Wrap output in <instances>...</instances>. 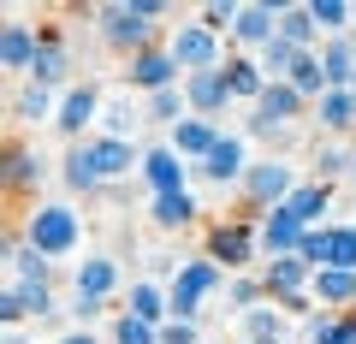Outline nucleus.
<instances>
[{
    "instance_id": "f257e3e1",
    "label": "nucleus",
    "mask_w": 356,
    "mask_h": 344,
    "mask_svg": "<svg viewBox=\"0 0 356 344\" xmlns=\"http://www.w3.org/2000/svg\"><path fill=\"white\" fill-rule=\"evenodd\" d=\"M172 13L166 0H113V6H95V30L113 54L137 60V54L161 48V18Z\"/></svg>"
},
{
    "instance_id": "f03ea898",
    "label": "nucleus",
    "mask_w": 356,
    "mask_h": 344,
    "mask_svg": "<svg viewBox=\"0 0 356 344\" xmlns=\"http://www.w3.org/2000/svg\"><path fill=\"white\" fill-rule=\"evenodd\" d=\"M18 231H24V243L36 255H48V261H65V255H77V243H83V220H77L72 202H36Z\"/></svg>"
},
{
    "instance_id": "7ed1b4c3",
    "label": "nucleus",
    "mask_w": 356,
    "mask_h": 344,
    "mask_svg": "<svg viewBox=\"0 0 356 344\" xmlns=\"http://www.w3.org/2000/svg\"><path fill=\"white\" fill-rule=\"evenodd\" d=\"M226 285H232V279H226V268H220V261L191 255V261L172 273V285H166V291H172V320H202V303H214Z\"/></svg>"
},
{
    "instance_id": "20e7f679",
    "label": "nucleus",
    "mask_w": 356,
    "mask_h": 344,
    "mask_svg": "<svg viewBox=\"0 0 356 344\" xmlns=\"http://www.w3.org/2000/svg\"><path fill=\"white\" fill-rule=\"evenodd\" d=\"M297 172H291V161H280V154H267V161H250V172H243V184H238V196H243V208H250L255 220L261 214H273V208H285L291 202V190H297Z\"/></svg>"
},
{
    "instance_id": "39448f33",
    "label": "nucleus",
    "mask_w": 356,
    "mask_h": 344,
    "mask_svg": "<svg viewBox=\"0 0 356 344\" xmlns=\"http://www.w3.org/2000/svg\"><path fill=\"white\" fill-rule=\"evenodd\" d=\"M208 261H220V268L238 279V273H250V261H261V226H255V214L243 220H226V226L208 231Z\"/></svg>"
},
{
    "instance_id": "423d86ee",
    "label": "nucleus",
    "mask_w": 356,
    "mask_h": 344,
    "mask_svg": "<svg viewBox=\"0 0 356 344\" xmlns=\"http://www.w3.org/2000/svg\"><path fill=\"white\" fill-rule=\"evenodd\" d=\"M166 48H172V60L184 65V77L191 72H214V65H226V36H214V30H202L196 18H184V24L166 36Z\"/></svg>"
},
{
    "instance_id": "0eeeda50",
    "label": "nucleus",
    "mask_w": 356,
    "mask_h": 344,
    "mask_svg": "<svg viewBox=\"0 0 356 344\" xmlns=\"http://www.w3.org/2000/svg\"><path fill=\"white\" fill-rule=\"evenodd\" d=\"M125 83L131 90L143 95V101H149V95H161V90H178V83H184V65L172 60V48H149V54H137V60L125 65Z\"/></svg>"
},
{
    "instance_id": "6e6552de",
    "label": "nucleus",
    "mask_w": 356,
    "mask_h": 344,
    "mask_svg": "<svg viewBox=\"0 0 356 344\" xmlns=\"http://www.w3.org/2000/svg\"><path fill=\"white\" fill-rule=\"evenodd\" d=\"M83 154H89V166H95V179L102 184H113V179H131V172H143V154L149 149H137L131 137H95L83 142Z\"/></svg>"
},
{
    "instance_id": "1a4fd4ad",
    "label": "nucleus",
    "mask_w": 356,
    "mask_h": 344,
    "mask_svg": "<svg viewBox=\"0 0 356 344\" xmlns=\"http://www.w3.org/2000/svg\"><path fill=\"white\" fill-rule=\"evenodd\" d=\"M102 113H107V107H102V90H95V83H72V90L60 95V113H54V125H60L65 142H89L83 131L95 125Z\"/></svg>"
},
{
    "instance_id": "9d476101",
    "label": "nucleus",
    "mask_w": 356,
    "mask_h": 344,
    "mask_svg": "<svg viewBox=\"0 0 356 344\" xmlns=\"http://www.w3.org/2000/svg\"><path fill=\"white\" fill-rule=\"evenodd\" d=\"M184 101H191V113L196 119H214L220 125V113H232V83H226V65H214V72H191L184 77Z\"/></svg>"
},
{
    "instance_id": "9b49d317",
    "label": "nucleus",
    "mask_w": 356,
    "mask_h": 344,
    "mask_svg": "<svg viewBox=\"0 0 356 344\" xmlns=\"http://www.w3.org/2000/svg\"><path fill=\"white\" fill-rule=\"evenodd\" d=\"M280 13H285V0H250V6H238V24H232V42L250 54H261L267 42L280 36Z\"/></svg>"
},
{
    "instance_id": "f8f14e48",
    "label": "nucleus",
    "mask_w": 356,
    "mask_h": 344,
    "mask_svg": "<svg viewBox=\"0 0 356 344\" xmlns=\"http://www.w3.org/2000/svg\"><path fill=\"white\" fill-rule=\"evenodd\" d=\"M243 172H250V149H243V137H238V131H226V137H220V149L208 154L202 166H196V179H208L214 190H238V184H243Z\"/></svg>"
},
{
    "instance_id": "ddd939ff",
    "label": "nucleus",
    "mask_w": 356,
    "mask_h": 344,
    "mask_svg": "<svg viewBox=\"0 0 356 344\" xmlns=\"http://www.w3.org/2000/svg\"><path fill=\"white\" fill-rule=\"evenodd\" d=\"M303 113H315V107L297 95V83H267V95L255 101V119H250V125H255V131H291Z\"/></svg>"
},
{
    "instance_id": "4468645a",
    "label": "nucleus",
    "mask_w": 356,
    "mask_h": 344,
    "mask_svg": "<svg viewBox=\"0 0 356 344\" xmlns=\"http://www.w3.org/2000/svg\"><path fill=\"white\" fill-rule=\"evenodd\" d=\"M72 291L89 297V303H113V297L125 291V273H119L113 255H83L77 273H72Z\"/></svg>"
},
{
    "instance_id": "2eb2a0df",
    "label": "nucleus",
    "mask_w": 356,
    "mask_h": 344,
    "mask_svg": "<svg viewBox=\"0 0 356 344\" xmlns=\"http://www.w3.org/2000/svg\"><path fill=\"white\" fill-rule=\"evenodd\" d=\"M220 137H226V131H220L214 119H196V113H191V119H184V125H172V131H166V149H172L178 161H191V166H202L208 154L220 149Z\"/></svg>"
},
{
    "instance_id": "dca6fc26",
    "label": "nucleus",
    "mask_w": 356,
    "mask_h": 344,
    "mask_svg": "<svg viewBox=\"0 0 356 344\" xmlns=\"http://www.w3.org/2000/svg\"><path fill=\"white\" fill-rule=\"evenodd\" d=\"M191 172H196V166H191V161H178V154L166 149V142H161V149H149V154H143V184H149V196H172V190H191Z\"/></svg>"
},
{
    "instance_id": "f3484780",
    "label": "nucleus",
    "mask_w": 356,
    "mask_h": 344,
    "mask_svg": "<svg viewBox=\"0 0 356 344\" xmlns=\"http://www.w3.org/2000/svg\"><path fill=\"white\" fill-rule=\"evenodd\" d=\"M261 285H267V303H280V297H297L315 285V268H309L303 255H273L261 261Z\"/></svg>"
},
{
    "instance_id": "a211bd4d",
    "label": "nucleus",
    "mask_w": 356,
    "mask_h": 344,
    "mask_svg": "<svg viewBox=\"0 0 356 344\" xmlns=\"http://www.w3.org/2000/svg\"><path fill=\"white\" fill-rule=\"evenodd\" d=\"M36 54H42V30H30L24 18H6V30H0V65L13 77H30Z\"/></svg>"
},
{
    "instance_id": "6ab92c4d",
    "label": "nucleus",
    "mask_w": 356,
    "mask_h": 344,
    "mask_svg": "<svg viewBox=\"0 0 356 344\" xmlns=\"http://www.w3.org/2000/svg\"><path fill=\"white\" fill-rule=\"evenodd\" d=\"M255 226H261V261H273V255H297V249H303V238H309V231L297 226V220L285 214V208L261 214Z\"/></svg>"
},
{
    "instance_id": "aec40b11",
    "label": "nucleus",
    "mask_w": 356,
    "mask_h": 344,
    "mask_svg": "<svg viewBox=\"0 0 356 344\" xmlns=\"http://www.w3.org/2000/svg\"><path fill=\"white\" fill-rule=\"evenodd\" d=\"M327 208H332V184L303 179V184L291 190V202H285V214H291L303 231H315V226H327Z\"/></svg>"
},
{
    "instance_id": "412c9836",
    "label": "nucleus",
    "mask_w": 356,
    "mask_h": 344,
    "mask_svg": "<svg viewBox=\"0 0 356 344\" xmlns=\"http://www.w3.org/2000/svg\"><path fill=\"white\" fill-rule=\"evenodd\" d=\"M42 154H36V142H24V137H13V149H6V190L13 196H30L42 184Z\"/></svg>"
},
{
    "instance_id": "4be33fe9",
    "label": "nucleus",
    "mask_w": 356,
    "mask_h": 344,
    "mask_svg": "<svg viewBox=\"0 0 356 344\" xmlns=\"http://www.w3.org/2000/svg\"><path fill=\"white\" fill-rule=\"evenodd\" d=\"M226 83H232V101H243V107H255L267 95V72H261L255 54H232L226 60Z\"/></svg>"
},
{
    "instance_id": "5701e85b",
    "label": "nucleus",
    "mask_w": 356,
    "mask_h": 344,
    "mask_svg": "<svg viewBox=\"0 0 356 344\" xmlns=\"http://www.w3.org/2000/svg\"><path fill=\"white\" fill-rule=\"evenodd\" d=\"M65 72H72V54H65V42L54 36V30H42V54H36V65H30V77H24V83L60 90V83H65Z\"/></svg>"
},
{
    "instance_id": "b1692460",
    "label": "nucleus",
    "mask_w": 356,
    "mask_h": 344,
    "mask_svg": "<svg viewBox=\"0 0 356 344\" xmlns=\"http://www.w3.org/2000/svg\"><path fill=\"white\" fill-rule=\"evenodd\" d=\"M6 261H13V279H18V285H54V261L30 249L24 231H13V238H6Z\"/></svg>"
},
{
    "instance_id": "393cba45",
    "label": "nucleus",
    "mask_w": 356,
    "mask_h": 344,
    "mask_svg": "<svg viewBox=\"0 0 356 344\" xmlns=\"http://www.w3.org/2000/svg\"><path fill=\"white\" fill-rule=\"evenodd\" d=\"M149 220H154L161 231H184V226H196V220H202V202H196L191 190L154 196V202H149Z\"/></svg>"
},
{
    "instance_id": "a878e982",
    "label": "nucleus",
    "mask_w": 356,
    "mask_h": 344,
    "mask_svg": "<svg viewBox=\"0 0 356 344\" xmlns=\"http://www.w3.org/2000/svg\"><path fill=\"white\" fill-rule=\"evenodd\" d=\"M309 291H315V303H327L332 315H350V309H356V273H344V268H321Z\"/></svg>"
},
{
    "instance_id": "bb28decb",
    "label": "nucleus",
    "mask_w": 356,
    "mask_h": 344,
    "mask_svg": "<svg viewBox=\"0 0 356 344\" xmlns=\"http://www.w3.org/2000/svg\"><path fill=\"white\" fill-rule=\"evenodd\" d=\"M315 119H321L327 137H350L356 131V90H327L315 101Z\"/></svg>"
},
{
    "instance_id": "cd10ccee",
    "label": "nucleus",
    "mask_w": 356,
    "mask_h": 344,
    "mask_svg": "<svg viewBox=\"0 0 356 344\" xmlns=\"http://www.w3.org/2000/svg\"><path fill=\"white\" fill-rule=\"evenodd\" d=\"M321 72H327L332 90H350V77H356V30H350V36L321 42Z\"/></svg>"
},
{
    "instance_id": "c85d7f7f",
    "label": "nucleus",
    "mask_w": 356,
    "mask_h": 344,
    "mask_svg": "<svg viewBox=\"0 0 356 344\" xmlns=\"http://www.w3.org/2000/svg\"><path fill=\"white\" fill-rule=\"evenodd\" d=\"M131 315L149 320V327H166L172 320V291L154 279H131Z\"/></svg>"
},
{
    "instance_id": "c756f323",
    "label": "nucleus",
    "mask_w": 356,
    "mask_h": 344,
    "mask_svg": "<svg viewBox=\"0 0 356 344\" xmlns=\"http://www.w3.org/2000/svg\"><path fill=\"white\" fill-rule=\"evenodd\" d=\"M60 184H65L72 196H95V190H102V179H95V166H89L83 142H72V149L60 154Z\"/></svg>"
},
{
    "instance_id": "7c9ffc66",
    "label": "nucleus",
    "mask_w": 356,
    "mask_h": 344,
    "mask_svg": "<svg viewBox=\"0 0 356 344\" xmlns=\"http://www.w3.org/2000/svg\"><path fill=\"white\" fill-rule=\"evenodd\" d=\"M280 36L291 42V48H303V54H315V48H321V24H315V13H309V0L280 13Z\"/></svg>"
},
{
    "instance_id": "2f4dec72",
    "label": "nucleus",
    "mask_w": 356,
    "mask_h": 344,
    "mask_svg": "<svg viewBox=\"0 0 356 344\" xmlns=\"http://www.w3.org/2000/svg\"><path fill=\"white\" fill-rule=\"evenodd\" d=\"M60 113V101H54V90H42V83H24V90L13 95V119L18 125H42V119Z\"/></svg>"
},
{
    "instance_id": "473e14b6",
    "label": "nucleus",
    "mask_w": 356,
    "mask_h": 344,
    "mask_svg": "<svg viewBox=\"0 0 356 344\" xmlns=\"http://www.w3.org/2000/svg\"><path fill=\"white\" fill-rule=\"evenodd\" d=\"M309 344H356V309L350 315H332V309L309 315Z\"/></svg>"
},
{
    "instance_id": "72a5a7b5",
    "label": "nucleus",
    "mask_w": 356,
    "mask_h": 344,
    "mask_svg": "<svg viewBox=\"0 0 356 344\" xmlns=\"http://www.w3.org/2000/svg\"><path fill=\"white\" fill-rule=\"evenodd\" d=\"M267 303V285H261V273H238V279L226 285V315H250V309H261Z\"/></svg>"
},
{
    "instance_id": "f704fd0d",
    "label": "nucleus",
    "mask_w": 356,
    "mask_h": 344,
    "mask_svg": "<svg viewBox=\"0 0 356 344\" xmlns=\"http://www.w3.org/2000/svg\"><path fill=\"white\" fill-rule=\"evenodd\" d=\"M143 113L154 119V125H184V119H191V101H184V83H178V90H161V95H149V101H143Z\"/></svg>"
},
{
    "instance_id": "c9c22d12",
    "label": "nucleus",
    "mask_w": 356,
    "mask_h": 344,
    "mask_svg": "<svg viewBox=\"0 0 356 344\" xmlns=\"http://www.w3.org/2000/svg\"><path fill=\"white\" fill-rule=\"evenodd\" d=\"M238 332H243V338H285V309H280V303L250 309V315L238 320Z\"/></svg>"
},
{
    "instance_id": "e433bc0d",
    "label": "nucleus",
    "mask_w": 356,
    "mask_h": 344,
    "mask_svg": "<svg viewBox=\"0 0 356 344\" xmlns=\"http://www.w3.org/2000/svg\"><path fill=\"white\" fill-rule=\"evenodd\" d=\"M327 268L356 273V226H327Z\"/></svg>"
},
{
    "instance_id": "4c0bfd02",
    "label": "nucleus",
    "mask_w": 356,
    "mask_h": 344,
    "mask_svg": "<svg viewBox=\"0 0 356 344\" xmlns=\"http://www.w3.org/2000/svg\"><path fill=\"white\" fill-rule=\"evenodd\" d=\"M350 161H356L350 149H339V142H321V149H315V179H321V184L350 179Z\"/></svg>"
},
{
    "instance_id": "58836bf2",
    "label": "nucleus",
    "mask_w": 356,
    "mask_h": 344,
    "mask_svg": "<svg viewBox=\"0 0 356 344\" xmlns=\"http://www.w3.org/2000/svg\"><path fill=\"white\" fill-rule=\"evenodd\" d=\"M113 344H161V327H149V320H137L131 309H119L113 315Z\"/></svg>"
},
{
    "instance_id": "ea45409f",
    "label": "nucleus",
    "mask_w": 356,
    "mask_h": 344,
    "mask_svg": "<svg viewBox=\"0 0 356 344\" xmlns=\"http://www.w3.org/2000/svg\"><path fill=\"white\" fill-rule=\"evenodd\" d=\"M196 24L214 30V36H232V24H238V0H208L202 13H196Z\"/></svg>"
},
{
    "instance_id": "a19ab883",
    "label": "nucleus",
    "mask_w": 356,
    "mask_h": 344,
    "mask_svg": "<svg viewBox=\"0 0 356 344\" xmlns=\"http://www.w3.org/2000/svg\"><path fill=\"white\" fill-rule=\"evenodd\" d=\"M161 344H202V320H166Z\"/></svg>"
},
{
    "instance_id": "79ce46f5",
    "label": "nucleus",
    "mask_w": 356,
    "mask_h": 344,
    "mask_svg": "<svg viewBox=\"0 0 356 344\" xmlns=\"http://www.w3.org/2000/svg\"><path fill=\"white\" fill-rule=\"evenodd\" d=\"M131 131H137V113L131 107H107L102 113V137H131Z\"/></svg>"
},
{
    "instance_id": "37998d69",
    "label": "nucleus",
    "mask_w": 356,
    "mask_h": 344,
    "mask_svg": "<svg viewBox=\"0 0 356 344\" xmlns=\"http://www.w3.org/2000/svg\"><path fill=\"white\" fill-rule=\"evenodd\" d=\"M297 255H303V261H309V268H327V226H315V231H309V238H303V249H297Z\"/></svg>"
},
{
    "instance_id": "c03bdc74",
    "label": "nucleus",
    "mask_w": 356,
    "mask_h": 344,
    "mask_svg": "<svg viewBox=\"0 0 356 344\" xmlns=\"http://www.w3.org/2000/svg\"><path fill=\"white\" fill-rule=\"evenodd\" d=\"M54 344H113V338H95V332H89V327H72V332H60V338H54Z\"/></svg>"
},
{
    "instance_id": "a18cd8bd",
    "label": "nucleus",
    "mask_w": 356,
    "mask_h": 344,
    "mask_svg": "<svg viewBox=\"0 0 356 344\" xmlns=\"http://www.w3.org/2000/svg\"><path fill=\"white\" fill-rule=\"evenodd\" d=\"M102 309H107V303H89V297H77V303H72V320H77V327H83V320H95V315H102Z\"/></svg>"
},
{
    "instance_id": "49530a36",
    "label": "nucleus",
    "mask_w": 356,
    "mask_h": 344,
    "mask_svg": "<svg viewBox=\"0 0 356 344\" xmlns=\"http://www.w3.org/2000/svg\"><path fill=\"white\" fill-rule=\"evenodd\" d=\"M6 344H30V332L24 327H6Z\"/></svg>"
},
{
    "instance_id": "de8ad7c7",
    "label": "nucleus",
    "mask_w": 356,
    "mask_h": 344,
    "mask_svg": "<svg viewBox=\"0 0 356 344\" xmlns=\"http://www.w3.org/2000/svg\"><path fill=\"white\" fill-rule=\"evenodd\" d=\"M238 344H285V338H238Z\"/></svg>"
},
{
    "instance_id": "09e8293b",
    "label": "nucleus",
    "mask_w": 356,
    "mask_h": 344,
    "mask_svg": "<svg viewBox=\"0 0 356 344\" xmlns=\"http://www.w3.org/2000/svg\"><path fill=\"white\" fill-rule=\"evenodd\" d=\"M350 184H356V161H350Z\"/></svg>"
},
{
    "instance_id": "8fccbe9b",
    "label": "nucleus",
    "mask_w": 356,
    "mask_h": 344,
    "mask_svg": "<svg viewBox=\"0 0 356 344\" xmlns=\"http://www.w3.org/2000/svg\"><path fill=\"white\" fill-rule=\"evenodd\" d=\"M350 90H356V77H350Z\"/></svg>"
}]
</instances>
